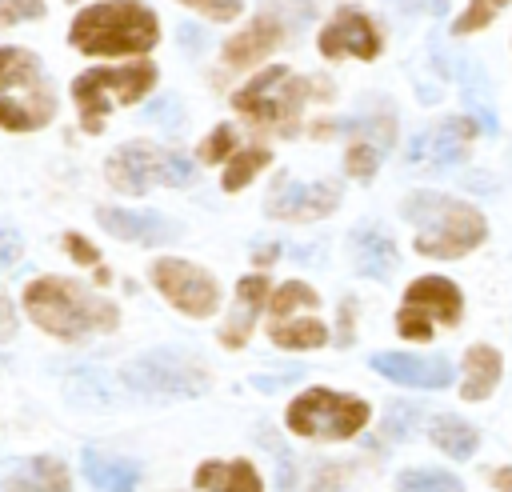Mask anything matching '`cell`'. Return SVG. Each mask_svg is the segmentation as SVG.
<instances>
[{
  "instance_id": "5",
  "label": "cell",
  "mask_w": 512,
  "mask_h": 492,
  "mask_svg": "<svg viewBox=\"0 0 512 492\" xmlns=\"http://www.w3.org/2000/svg\"><path fill=\"white\" fill-rule=\"evenodd\" d=\"M156 84V68L148 60L124 64V68H88L72 80V100L80 108V124L84 132H100L108 108L120 104H136L140 96H148V88Z\"/></svg>"
},
{
  "instance_id": "2",
  "label": "cell",
  "mask_w": 512,
  "mask_h": 492,
  "mask_svg": "<svg viewBox=\"0 0 512 492\" xmlns=\"http://www.w3.org/2000/svg\"><path fill=\"white\" fill-rule=\"evenodd\" d=\"M68 40L88 56H136L160 40V24L140 0H104L72 20Z\"/></svg>"
},
{
  "instance_id": "35",
  "label": "cell",
  "mask_w": 512,
  "mask_h": 492,
  "mask_svg": "<svg viewBox=\"0 0 512 492\" xmlns=\"http://www.w3.org/2000/svg\"><path fill=\"white\" fill-rule=\"evenodd\" d=\"M340 484H344V468L340 464H320L308 492H340Z\"/></svg>"
},
{
  "instance_id": "7",
  "label": "cell",
  "mask_w": 512,
  "mask_h": 492,
  "mask_svg": "<svg viewBox=\"0 0 512 492\" xmlns=\"http://www.w3.org/2000/svg\"><path fill=\"white\" fill-rule=\"evenodd\" d=\"M108 184L124 196H140L152 184H188L192 180V160H184L180 152H164L152 144H124L112 160H108Z\"/></svg>"
},
{
  "instance_id": "38",
  "label": "cell",
  "mask_w": 512,
  "mask_h": 492,
  "mask_svg": "<svg viewBox=\"0 0 512 492\" xmlns=\"http://www.w3.org/2000/svg\"><path fill=\"white\" fill-rule=\"evenodd\" d=\"M16 336V308H12V300L0 292V340H12Z\"/></svg>"
},
{
  "instance_id": "32",
  "label": "cell",
  "mask_w": 512,
  "mask_h": 492,
  "mask_svg": "<svg viewBox=\"0 0 512 492\" xmlns=\"http://www.w3.org/2000/svg\"><path fill=\"white\" fill-rule=\"evenodd\" d=\"M40 16H44V0H0V24H24Z\"/></svg>"
},
{
  "instance_id": "27",
  "label": "cell",
  "mask_w": 512,
  "mask_h": 492,
  "mask_svg": "<svg viewBox=\"0 0 512 492\" xmlns=\"http://www.w3.org/2000/svg\"><path fill=\"white\" fill-rule=\"evenodd\" d=\"M400 492H464V484L440 468H404L396 476Z\"/></svg>"
},
{
  "instance_id": "21",
  "label": "cell",
  "mask_w": 512,
  "mask_h": 492,
  "mask_svg": "<svg viewBox=\"0 0 512 492\" xmlns=\"http://www.w3.org/2000/svg\"><path fill=\"white\" fill-rule=\"evenodd\" d=\"M280 40H284V28H280L272 16H256L240 36H232V40L224 44V64H228V68H244V64L260 60L264 52H272Z\"/></svg>"
},
{
  "instance_id": "23",
  "label": "cell",
  "mask_w": 512,
  "mask_h": 492,
  "mask_svg": "<svg viewBox=\"0 0 512 492\" xmlns=\"http://www.w3.org/2000/svg\"><path fill=\"white\" fill-rule=\"evenodd\" d=\"M196 488L200 492H264L260 476L248 460H204L196 468Z\"/></svg>"
},
{
  "instance_id": "22",
  "label": "cell",
  "mask_w": 512,
  "mask_h": 492,
  "mask_svg": "<svg viewBox=\"0 0 512 492\" xmlns=\"http://www.w3.org/2000/svg\"><path fill=\"white\" fill-rule=\"evenodd\" d=\"M80 464H84L88 484L100 488V492H136V484H140V468L124 456H108V452L88 448Z\"/></svg>"
},
{
  "instance_id": "15",
  "label": "cell",
  "mask_w": 512,
  "mask_h": 492,
  "mask_svg": "<svg viewBox=\"0 0 512 492\" xmlns=\"http://www.w3.org/2000/svg\"><path fill=\"white\" fill-rule=\"evenodd\" d=\"M352 128V140H348V152H344V168L360 180H368L376 172V164L388 156L392 140H396V116L392 112H376V116H360L348 124Z\"/></svg>"
},
{
  "instance_id": "11",
  "label": "cell",
  "mask_w": 512,
  "mask_h": 492,
  "mask_svg": "<svg viewBox=\"0 0 512 492\" xmlns=\"http://www.w3.org/2000/svg\"><path fill=\"white\" fill-rule=\"evenodd\" d=\"M304 84L288 72V68H264L252 84H244L236 96H232V104L240 108V112H248L252 120H260V124H276V128H292L296 124V116H300V104H304Z\"/></svg>"
},
{
  "instance_id": "3",
  "label": "cell",
  "mask_w": 512,
  "mask_h": 492,
  "mask_svg": "<svg viewBox=\"0 0 512 492\" xmlns=\"http://www.w3.org/2000/svg\"><path fill=\"white\" fill-rule=\"evenodd\" d=\"M404 216L416 228V252L436 260H456L472 252L488 232L484 216L472 204L444 192H412L404 200Z\"/></svg>"
},
{
  "instance_id": "33",
  "label": "cell",
  "mask_w": 512,
  "mask_h": 492,
  "mask_svg": "<svg viewBox=\"0 0 512 492\" xmlns=\"http://www.w3.org/2000/svg\"><path fill=\"white\" fill-rule=\"evenodd\" d=\"M188 8H196L208 20H236L240 16V0H180Z\"/></svg>"
},
{
  "instance_id": "41",
  "label": "cell",
  "mask_w": 512,
  "mask_h": 492,
  "mask_svg": "<svg viewBox=\"0 0 512 492\" xmlns=\"http://www.w3.org/2000/svg\"><path fill=\"white\" fill-rule=\"evenodd\" d=\"M180 40H184L188 48H200V44H204V36H200L196 28H180Z\"/></svg>"
},
{
  "instance_id": "43",
  "label": "cell",
  "mask_w": 512,
  "mask_h": 492,
  "mask_svg": "<svg viewBox=\"0 0 512 492\" xmlns=\"http://www.w3.org/2000/svg\"><path fill=\"white\" fill-rule=\"evenodd\" d=\"M496 484H500V492H512V472H508V468L496 472Z\"/></svg>"
},
{
  "instance_id": "6",
  "label": "cell",
  "mask_w": 512,
  "mask_h": 492,
  "mask_svg": "<svg viewBox=\"0 0 512 492\" xmlns=\"http://www.w3.org/2000/svg\"><path fill=\"white\" fill-rule=\"evenodd\" d=\"M288 428L308 440H348L368 424V404L332 388H308L288 404Z\"/></svg>"
},
{
  "instance_id": "30",
  "label": "cell",
  "mask_w": 512,
  "mask_h": 492,
  "mask_svg": "<svg viewBox=\"0 0 512 492\" xmlns=\"http://www.w3.org/2000/svg\"><path fill=\"white\" fill-rule=\"evenodd\" d=\"M504 4H508V0H472V4L464 8V16L456 20V32L464 36V32H476V28L492 24V16H496Z\"/></svg>"
},
{
  "instance_id": "18",
  "label": "cell",
  "mask_w": 512,
  "mask_h": 492,
  "mask_svg": "<svg viewBox=\"0 0 512 492\" xmlns=\"http://www.w3.org/2000/svg\"><path fill=\"white\" fill-rule=\"evenodd\" d=\"M96 220L104 232L120 236V240H132V244H160V240H172L176 228L160 216V212H128V208H96Z\"/></svg>"
},
{
  "instance_id": "4",
  "label": "cell",
  "mask_w": 512,
  "mask_h": 492,
  "mask_svg": "<svg viewBox=\"0 0 512 492\" xmlns=\"http://www.w3.org/2000/svg\"><path fill=\"white\" fill-rule=\"evenodd\" d=\"M56 116V92L36 52L0 48V128L36 132Z\"/></svg>"
},
{
  "instance_id": "39",
  "label": "cell",
  "mask_w": 512,
  "mask_h": 492,
  "mask_svg": "<svg viewBox=\"0 0 512 492\" xmlns=\"http://www.w3.org/2000/svg\"><path fill=\"white\" fill-rule=\"evenodd\" d=\"M352 324H356V300L340 304V344H352Z\"/></svg>"
},
{
  "instance_id": "24",
  "label": "cell",
  "mask_w": 512,
  "mask_h": 492,
  "mask_svg": "<svg viewBox=\"0 0 512 492\" xmlns=\"http://www.w3.org/2000/svg\"><path fill=\"white\" fill-rule=\"evenodd\" d=\"M4 492H72V480L56 456H32L24 468L8 476Z\"/></svg>"
},
{
  "instance_id": "40",
  "label": "cell",
  "mask_w": 512,
  "mask_h": 492,
  "mask_svg": "<svg viewBox=\"0 0 512 492\" xmlns=\"http://www.w3.org/2000/svg\"><path fill=\"white\" fill-rule=\"evenodd\" d=\"M172 112H180V108H176V100H164V104H156V108H152V120L172 128V124H176V116H172Z\"/></svg>"
},
{
  "instance_id": "8",
  "label": "cell",
  "mask_w": 512,
  "mask_h": 492,
  "mask_svg": "<svg viewBox=\"0 0 512 492\" xmlns=\"http://www.w3.org/2000/svg\"><path fill=\"white\" fill-rule=\"evenodd\" d=\"M320 296L304 280H288L276 288L268 304V336L280 348H320L328 340V328L316 316Z\"/></svg>"
},
{
  "instance_id": "36",
  "label": "cell",
  "mask_w": 512,
  "mask_h": 492,
  "mask_svg": "<svg viewBox=\"0 0 512 492\" xmlns=\"http://www.w3.org/2000/svg\"><path fill=\"white\" fill-rule=\"evenodd\" d=\"M20 252H24V240H20V232H12V228H0V272H4V268H12V264L20 260Z\"/></svg>"
},
{
  "instance_id": "16",
  "label": "cell",
  "mask_w": 512,
  "mask_h": 492,
  "mask_svg": "<svg viewBox=\"0 0 512 492\" xmlns=\"http://www.w3.org/2000/svg\"><path fill=\"white\" fill-rule=\"evenodd\" d=\"M320 52L324 56H360V60H372L380 52V36L372 28V20L356 8H340L324 32H320Z\"/></svg>"
},
{
  "instance_id": "20",
  "label": "cell",
  "mask_w": 512,
  "mask_h": 492,
  "mask_svg": "<svg viewBox=\"0 0 512 492\" xmlns=\"http://www.w3.org/2000/svg\"><path fill=\"white\" fill-rule=\"evenodd\" d=\"M264 296H268V280L264 276H244L236 284V308L220 328V340L228 348H240L248 340V332L256 328V312L264 308Z\"/></svg>"
},
{
  "instance_id": "1",
  "label": "cell",
  "mask_w": 512,
  "mask_h": 492,
  "mask_svg": "<svg viewBox=\"0 0 512 492\" xmlns=\"http://www.w3.org/2000/svg\"><path fill=\"white\" fill-rule=\"evenodd\" d=\"M24 312L36 328H44L56 340H84L92 332H112L120 324L116 304L104 296L80 288L64 276H40L24 288Z\"/></svg>"
},
{
  "instance_id": "14",
  "label": "cell",
  "mask_w": 512,
  "mask_h": 492,
  "mask_svg": "<svg viewBox=\"0 0 512 492\" xmlns=\"http://www.w3.org/2000/svg\"><path fill=\"white\" fill-rule=\"evenodd\" d=\"M336 204H340L336 180L300 184V180L280 176L268 192V216H276V220H316V216H328Z\"/></svg>"
},
{
  "instance_id": "37",
  "label": "cell",
  "mask_w": 512,
  "mask_h": 492,
  "mask_svg": "<svg viewBox=\"0 0 512 492\" xmlns=\"http://www.w3.org/2000/svg\"><path fill=\"white\" fill-rule=\"evenodd\" d=\"M64 248H68V256L76 260V264H96L100 256H96V248L84 240V236H76V232H68L64 236Z\"/></svg>"
},
{
  "instance_id": "42",
  "label": "cell",
  "mask_w": 512,
  "mask_h": 492,
  "mask_svg": "<svg viewBox=\"0 0 512 492\" xmlns=\"http://www.w3.org/2000/svg\"><path fill=\"white\" fill-rule=\"evenodd\" d=\"M276 252H280V248H276V240H268V244H264L260 252H252V260H260V264H268V260H272Z\"/></svg>"
},
{
  "instance_id": "25",
  "label": "cell",
  "mask_w": 512,
  "mask_h": 492,
  "mask_svg": "<svg viewBox=\"0 0 512 492\" xmlns=\"http://www.w3.org/2000/svg\"><path fill=\"white\" fill-rule=\"evenodd\" d=\"M496 380H500V352L488 348V344H472V348L464 352V388H460L464 400H484V396H492Z\"/></svg>"
},
{
  "instance_id": "28",
  "label": "cell",
  "mask_w": 512,
  "mask_h": 492,
  "mask_svg": "<svg viewBox=\"0 0 512 492\" xmlns=\"http://www.w3.org/2000/svg\"><path fill=\"white\" fill-rule=\"evenodd\" d=\"M268 160H272V152H268V148H244V152H236V156H232V164L224 168V180H220V184H224V192H240V188H244V184H248V180L268 164Z\"/></svg>"
},
{
  "instance_id": "29",
  "label": "cell",
  "mask_w": 512,
  "mask_h": 492,
  "mask_svg": "<svg viewBox=\"0 0 512 492\" xmlns=\"http://www.w3.org/2000/svg\"><path fill=\"white\" fill-rule=\"evenodd\" d=\"M416 424H420V408H416V404H404V400H396V404L384 412V432H388L392 440H404V436H412V432H416Z\"/></svg>"
},
{
  "instance_id": "19",
  "label": "cell",
  "mask_w": 512,
  "mask_h": 492,
  "mask_svg": "<svg viewBox=\"0 0 512 492\" xmlns=\"http://www.w3.org/2000/svg\"><path fill=\"white\" fill-rule=\"evenodd\" d=\"M352 260H356L360 276L384 280V276L396 268V244H392V236H388L384 228L360 224V228L352 232Z\"/></svg>"
},
{
  "instance_id": "26",
  "label": "cell",
  "mask_w": 512,
  "mask_h": 492,
  "mask_svg": "<svg viewBox=\"0 0 512 492\" xmlns=\"http://www.w3.org/2000/svg\"><path fill=\"white\" fill-rule=\"evenodd\" d=\"M432 444H436L440 452L464 460V456L476 452L480 436H476V428H472L468 420H460V416H436V420H432Z\"/></svg>"
},
{
  "instance_id": "17",
  "label": "cell",
  "mask_w": 512,
  "mask_h": 492,
  "mask_svg": "<svg viewBox=\"0 0 512 492\" xmlns=\"http://www.w3.org/2000/svg\"><path fill=\"white\" fill-rule=\"evenodd\" d=\"M372 368L408 388H448L452 364L444 356H404V352H376Z\"/></svg>"
},
{
  "instance_id": "12",
  "label": "cell",
  "mask_w": 512,
  "mask_h": 492,
  "mask_svg": "<svg viewBox=\"0 0 512 492\" xmlns=\"http://www.w3.org/2000/svg\"><path fill=\"white\" fill-rule=\"evenodd\" d=\"M152 284H156L160 296H164L172 308H180L184 316H212L216 304H220L216 280H212L204 268H196V264H188V260H176V256H164V260L152 264Z\"/></svg>"
},
{
  "instance_id": "9",
  "label": "cell",
  "mask_w": 512,
  "mask_h": 492,
  "mask_svg": "<svg viewBox=\"0 0 512 492\" xmlns=\"http://www.w3.org/2000/svg\"><path fill=\"white\" fill-rule=\"evenodd\" d=\"M128 388L148 392V396H196L208 388V372L200 368V360H192L188 352L176 348H160V352H144L124 368Z\"/></svg>"
},
{
  "instance_id": "31",
  "label": "cell",
  "mask_w": 512,
  "mask_h": 492,
  "mask_svg": "<svg viewBox=\"0 0 512 492\" xmlns=\"http://www.w3.org/2000/svg\"><path fill=\"white\" fill-rule=\"evenodd\" d=\"M232 144H236V132H232L228 124H220V128H212V136H204L200 160H204V164H220V160L232 156Z\"/></svg>"
},
{
  "instance_id": "13",
  "label": "cell",
  "mask_w": 512,
  "mask_h": 492,
  "mask_svg": "<svg viewBox=\"0 0 512 492\" xmlns=\"http://www.w3.org/2000/svg\"><path fill=\"white\" fill-rule=\"evenodd\" d=\"M472 136H476V124L464 120V116H452L444 124H432L420 136H412L408 164L420 168V172H444V168H452V164L464 160Z\"/></svg>"
},
{
  "instance_id": "10",
  "label": "cell",
  "mask_w": 512,
  "mask_h": 492,
  "mask_svg": "<svg viewBox=\"0 0 512 492\" xmlns=\"http://www.w3.org/2000/svg\"><path fill=\"white\" fill-rule=\"evenodd\" d=\"M460 288L444 276H420L416 284H408L404 292V304L396 312V328L400 336L408 340H428L432 336V324H456L460 320Z\"/></svg>"
},
{
  "instance_id": "34",
  "label": "cell",
  "mask_w": 512,
  "mask_h": 492,
  "mask_svg": "<svg viewBox=\"0 0 512 492\" xmlns=\"http://www.w3.org/2000/svg\"><path fill=\"white\" fill-rule=\"evenodd\" d=\"M264 444H268V448H272V456H276V484H280V492H288V488H292V480H296L292 456L276 444V436H272V432H264Z\"/></svg>"
}]
</instances>
